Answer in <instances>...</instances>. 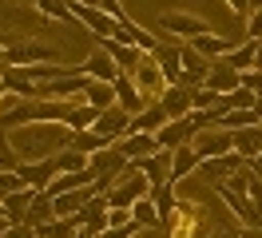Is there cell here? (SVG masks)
I'll return each mask as SVG.
<instances>
[{
	"mask_svg": "<svg viewBox=\"0 0 262 238\" xmlns=\"http://www.w3.org/2000/svg\"><path fill=\"white\" fill-rule=\"evenodd\" d=\"M8 226H12V222H8V214H4V219H0V238L8 234Z\"/></svg>",
	"mask_w": 262,
	"mask_h": 238,
	"instance_id": "48",
	"label": "cell"
},
{
	"mask_svg": "<svg viewBox=\"0 0 262 238\" xmlns=\"http://www.w3.org/2000/svg\"><path fill=\"white\" fill-rule=\"evenodd\" d=\"M72 4H88V8H99V0H72Z\"/></svg>",
	"mask_w": 262,
	"mask_h": 238,
	"instance_id": "52",
	"label": "cell"
},
{
	"mask_svg": "<svg viewBox=\"0 0 262 238\" xmlns=\"http://www.w3.org/2000/svg\"><path fill=\"white\" fill-rule=\"evenodd\" d=\"M76 238H99V234H92V230H83V226H80V234H76Z\"/></svg>",
	"mask_w": 262,
	"mask_h": 238,
	"instance_id": "53",
	"label": "cell"
},
{
	"mask_svg": "<svg viewBox=\"0 0 262 238\" xmlns=\"http://www.w3.org/2000/svg\"><path fill=\"white\" fill-rule=\"evenodd\" d=\"M4 52H8V48H4V44H0V63H4Z\"/></svg>",
	"mask_w": 262,
	"mask_h": 238,
	"instance_id": "55",
	"label": "cell"
},
{
	"mask_svg": "<svg viewBox=\"0 0 262 238\" xmlns=\"http://www.w3.org/2000/svg\"><path fill=\"white\" fill-rule=\"evenodd\" d=\"M56 175H60V163H56V159H44V163H20V179H24V187H32V190H48Z\"/></svg>",
	"mask_w": 262,
	"mask_h": 238,
	"instance_id": "14",
	"label": "cell"
},
{
	"mask_svg": "<svg viewBox=\"0 0 262 238\" xmlns=\"http://www.w3.org/2000/svg\"><path fill=\"white\" fill-rule=\"evenodd\" d=\"M131 119H135V115H131V111H123L119 103H115V107L99 111V123L92 127V131H99L103 139L119 143V139H127V135H131Z\"/></svg>",
	"mask_w": 262,
	"mask_h": 238,
	"instance_id": "8",
	"label": "cell"
},
{
	"mask_svg": "<svg viewBox=\"0 0 262 238\" xmlns=\"http://www.w3.org/2000/svg\"><path fill=\"white\" fill-rule=\"evenodd\" d=\"M131 219H135V226H139V230H155V226H163L159 210H155V203H151V194L131 206Z\"/></svg>",
	"mask_w": 262,
	"mask_h": 238,
	"instance_id": "33",
	"label": "cell"
},
{
	"mask_svg": "<svg viewBox=\"0 0 262 238\" xmlns=\"http://www.w3.org/2000/svg\"><path fill=\"white\" fill-rule=\"evenodd\" d=\"M36 63H60L56 48L28 40V44H16V48L4 52V68H36Z\"/></svg>",
	"mask_w": 262,
	"mask_h": 238,
	"instance_id": "5",
	"label": "cell"
},
{
	"mask_svg": "<svg viewBox=\"0 0 262 238\" xmlns=\"http://www.w3.org/2000/svg\"><path fill=\"white\" fill-rule=\"evenodd\" d=\"M250 171H254V175H262V155L254 159V163H250Z\"/></svg>",
	"mask_w": 262,
	"mask_h": 238,
	"instance_id": "49",
	"label": "cell"
},
{
	"mask_svg": "<svg viewBox=\"0 0 262 238\" xmlns=\"http://www.w3.org/2000/svg\"><path fill=\"white\" fill-rule=\"evenodd\" d=\"M151 60L159 63V72H163L167 83H179L183 79V56H179V44H159L151 52Z\"/></svg>",
	"mask_w": 262,
	"mask_h": 238,
	"instance_id": "18",
	"label": "cell"
},
{
	"mask_svg": "<svg viewBox=\"0 0 262 238\" xmlns=\"http://www.w3.org/2000/svg\"><path fill=\"white\" fill-rule=\"evenodd\" d=\"M191 147H195L199 159H227L234 151V135H230L227 127H203Z\"/></svg>",
	"mask_w": 262,
	"mask_h": 238,
	"instance_id": "4",
	"label": "cell"
},
{
	"mask_svg": "<svg viewBox=\"0 0 262 238\" xmlns=\"http://www.w3.org/2000/svg\"><path fill=\"white\" fill-rule=\"evenodd\" d=\"M99 48H103V52H107V56L115 60V68H119L123 76H131V72L139 68V60H143V52H139L135 44H119V40H99Z\"/></svg>",
	"mask_w": 262,
	"mask_h": 238,
	"instance_id": "17",
	"label": "cell"
},
{
	"mask_svg": "<svg viewBox=\"0 0 262 238\" xmlns=\"http://www.w3.org/2000/svg\"><path fill=\"white\" fill-rule=\"evenodd\" d=\"M151 203H155V210H159V219H163V226H167V219L179 210V199H175V183L151 187Z\"/></svg>",
	"mask_w": 262,
	"mask_h": 238,
	"instance_id": "30",
	"label": "cell"
},
{
	"mask_svg": "<svg viewBox=\"0 0 262 238\" xmlns=\"http://www.w3.org/2000/svg\"><path fill=\"white\" fill-rule=\"evenodd\" d=\"M4 238H36V226H28V222H12Z\"/></svg>",
	"mask_w": 262,
	"mask_h": 238,
	"instance_id": "44",
	"label": "cell"
},
{
	"mask_svg": "<svg viewBox=\"0 0 262 238\" xmlns=\"http://www.w3.org/2000/svg\"><path fill=\"white\" fill-rule=\"evenodd\" d=\"M16 190H24V179H20V171H4V175H0V203H4V199H12Z\"/></svg>",
	"mask_w": 262,
	"mask_h": 238,
	"instance_id": "40",
	"label": "cell"
},
{
	"mask_svg": "<svg viewBox=\"0 0 262 238\" xmlns=\"http://www.w3.org/2000/svg\"><path fill=\"white\" fill-rule=\"evenodd\" d=\"M135 167L147 175L151 187H163V183H171V151H159V155H151V159H139Z\"/></svg>",
	"mask_w": 262,
	"mask_h": 238,
	"instance_id": "22",
	"label": "cell"
},
{
	"mask_svg": "<svg viewBox=\"0 0 262 238\" xmlns=\"http://www.w3.org/2000/svg\"><path fill=\"white\" fill-rule=\"evenodd\" d=\"M0 219H4V203H0Z\"/></svg>",
	"mask_w": 262,
	"mask_h": 238,
	"instance_id": "56",
	"label": "cell"
},
{
	"mask_svg": "<svg viewBox=\"0 0 262 238\" xmlns=\"http://www.w3.org/2000/svg\"><path fill=\"white\" fill-rule=\"evenodd\" d=\"M112 40H119V44H135L139 52H143V56H151L155 48L163 44V40H159L155 32H143L139 24H135V20H131V16H127V20H119V28H115Z\"/></svg>",
	"mask_w": 262,
	"mask_h": 238,
	"instance_id": "10",
	"label": "cell"
},
{
	"mask_svg": "<svg viewBox=\"0 0 262 238\" xmlns=\"http://www.w3.org/2000/svg\"><path fill=\"white\" fill-rule=\"evenodd\" d=\"M115 103L123 111H131V115H139V111H147V99H143V92L135 88V79L123 76L119 72V79H115Z\"/></svg>",
	"mask_w": 262,
	"mask_h": 238,
	"instance_id": "19",
	"label": "cell"
},
{
	"mask_svg": "<svg viewBox=\"0 0 262 238\" xmlns=\"http://www.w3.org/2000/svg\"><path fill=\"white\" fill-rule=\"evenodd\" d=\"M203 83H207L214 95H230V92H238V88H243V72H234L227 60H214Z\"/></svg>",
	"mask_w": 262,
	"mask_h": 238,
	"instance_id": "12",
	"label": "cell"
},
{
	"mask_svg": "<svg viewBox=\"0 0 262 238\" xmlns=\"http://www.w3.org/2000/svg\"><path fill=\"white\" fill-rule=\"evenodd\" d=\"M68 8H72V20L88 24V28L96 32L99 40H112L115 28H119V20H112V16L103 12V8H88V4H72V0H68Z\"/></svg>",
	"mask_w": 262,
	"mask_h": 238,
	"instance_id": "7",
	"label": "cell"
},
{
	"mask_svg": "<svg viewBox=\"0 0 262 238\" xmlns=\"http://www.w3.org/2000/svg\"><path fill=\"white\" fill-rule=\"evenodd\" d=\"M214 238H238V230H219Z\"/></svg>",
	"mask_w": 262,
	"mask_h": 238,
	"instance_id": "50",
	"label": "cell"
},
{
	"mask_svg": "<svg viewBox=\"0 0 262 238\" xmlns=\"http://www.w3.org/2000/svg\"><path fill=\"white\" fill-rule=\"evenodd\" d=\"M107 210H112L107 194H96V199L76 214V222H80L83 230H92V234H103V230H107Z\"/></svg>",
	"mask_w": 262,
	"mask_h": 238,
	"instance_id": "15",
	"label": "cell"
},
{
	"mask_svg": "<svg viewBox=\"0 0 262 238\" xmlns=\"http://www.w3.org/2000/svg\"><path fill=\"white\" fill-rule=\"evenodd\" d=\"M68 147H72V151H83V155H99V151H107V147H115V143L103 139L99 131H76Z\"/></svg>",
	"mask_w": 262,
	"mask_h": 238,
	"instance_id": "27",
	"label": "cell"
},
{
	"mask_svg": "<svg viewBox=\"0 0 262 238\" xmlns=\"http://www.w3.org/2000/svg\"><path fill=\"white\" fill-rule=\"evenodd\" d=\"M83 103H92V107H99V111L115 107V83L92 79V83H88V92H83Z\"/></svg>",
	"mask_w": 262,
	"mask_h": 238,
	"instance_id": "29",
	"label": "cell"
},
{
	"mask_svg": "<svg viewBox=\"0 0 262 238\" xmlns=\"http://www.w3.org/2000/svg\"><path fill=\"white\" fill-rule=\"evenodd\" d=\"M99 8L112 16V20H127V12H123V4H119V0H99Z\"/></svg>",
	"mask_w": 262,
	"mask_h": 238,
	"instance_id": "46",
	"label": "cell"
},
{
	"mask_svg": "<svg viewBox=\"0 0 262 238\" xmlns=\"http://www.w3.org/2000/svg\"><path fill=\"white\" fill-rule=\"evenodd\" d=\"M223 103H227V111H254V103H258V95L250 92V88H238V92L223 95Z\"/></svg>",
	"mask_w": 262,
	"mask_h": 238,
	"instance_id": "36",
	"label": "cell"
},
{
	"mask_svg": "<svg viewBox=\"0 0 262 238\" xmlns=\"http://www.w3.org/2000/svg\"><path fill=\"white\" fill-rule=\"evenodd\" d=\"M246 194H250V199L262 206V175H250V187H246Z\"/></svg>",
	"mask_w": 262,
	"mask_h": 238,
	"instance_id": "47",
	"label": "cell"
},
{
	"mask_svg": "<svg viewBox=\"0 0 262 238\" xmlns=\"http://www.w3.org/2000/svg\"><path fill=\"white\" fill-rule=\"evenodd\" d=\"M191 99H195V115H203L207 107H219V99H223V95H214L211 88L203 83V88H195V92H191Z\"/></svg>",
	"mask_w": 262,
	"mask_h": 238,
	"instance_id": "39",
	"label": "cell"
},
{
	"mask_svg": "<svg viewBox=\"0 0 262 238\" xmlns=\"http://www.w3.org/2000/svg\"><path fill=\"white\" fill-rule=\"evenodd\" d=\"M227 63L234 72H254V63H258V40H243V44L227 56Z\"/></svg>",
	"mask_w": 262,
	"mask_h": 238,
	"instance_id": "28",
	"label": "cell"
},
{
	"mask_svg": "<svg viewBox=\"0 0 262 238\" xmlns=\"http://www.w3.org/2000/svg\"><path fill=\"white\" fill-rule=\"evenodd\" d=\"M8 143L20 155V163H44V159H56L72 143V127L68 123H24L8 131Z\"/></svg>",
	"mask_w": 262,
	"mask_h": 238,
	"instance_id": "1",
	"label": "cell"
},
{
	"mask_svg": "<svg viewBox=\"0 0 262 238\" xmlns=\"http://www.w3.org/2000/svg\"><path fill=\"white\" fill-rule=\"evenodd\" d=\"M195 135H199V119L187 115V119H171V123L159 131V143H163V151H179V147H191Z\"/></svg>",
	"mask_w": 262,
	"mask_h": 238,
	"instance_id": "9",
	"label": "cell"
},
{
	"mask_svg": "<svg viewBox=\"0 0 262 238\" xmlns=\"http://www.w3.org/2000/svg\"><path fill=\"white\" fill-rule=\"evenodd\" d=\"M56 219V199H52L48 190H36L32 206H28V214H24V222L28 226H40V222H52Z\"/></svg>",
	"mask_w": 262,
	"mask_h": 238,
	"instance_id": "26",
	"label": "cell"
},
{
	"mask_svg": "<svg viewBox=\"0 0 262 238\" xmlns=\"http://www.w3.org/2000/svg\"><path fill=\"white\" fill-rule=\"evenodd\" d=\"M80 234V222L76 219H52L36 226V238H76Z\"/></svg>",
	"mask_w": 262,
	"mask_h": 238,
	"instance_id": "32",
	"label": "cell"
},
{
	"mask_svg": "<svg viewBox=\"0 0 262 238\" xmlns=\"http://www.w3.org/2000/svg\"><path fill=\"white\" fill-rule=\"evenodd\" d=\"M32 199H36L32 187H24V190H16L12 199H4V214H8V222H24V214H28Z\"/></svg>",
	"mask_w": 262,
	"mask_h": 238,
	"instance_id": "34",
	"label": "cell"
},
{
	"mask_svg": "<svg viewBox=\"0 0 262 238\" xmlns=\"http://www.w3.org/2000/svg\"><path fill=\"white\" fill-rule=\"evenodd\" d=\"M243 88H250L254 95H262V72L254 68V72H243Z\"/></svg>",
	"mask_w": 262,
	"mask_h": 238,
	"instance_id": "45",
	"label": "cell"
},
{
	"mask_svg": "<svg viewBox=\"0 0 262 238\" xmlns=\"http://www.w3.org/2000/svg\"><path fill=\"white\" fill-rule=\"evenodd\" d=\"M254 68H258V72H262V40H258V63H254Z\"/></svg>",
	"mask_w": 262,
	"mask_h": 238,
	"instance_id": "54",
	"label": "cell"
},
{
	"mask_svg": "<svg viewBox=\"0 0 262 238\" xmlns=\"http://www.w3.org/2000/svg\"><path fill=\"white\" fill-rule=\"evenodd\" d=\"M135 234H143V230H139L135 222H127V226H107L99 238H135Z\"/></svg>",
	"mask_w": 262,
	"mask_h": 238,
	"instance_id": "43",
	"label": "cell"
},
{
	"mask_svg": "<svg viewBox=\"0 0 262 238\" xmlns=\"http://www.w3.org/2000/svg\"><path fill=\"white\" fill-rule=\"evenodd\" d=\"M40 12L48 16V20H72V8H68V0H32Z\"/></svg>",
	"mask_w": 262,
	"mask_h": 238,
	"instance_id": "37",
	"label": "cell"
},
{
	"mask_svg": "<svg viewBox=\"0 0 262 238\" xmlns=\"http://www.w3.org/2000/svg\"><path fill=\"white\" fill-rule=\"evenodd\" d=\"M131 79H135V88L143 92V99H147V103H151V99L159 103V95L171 88V83L163 79V72H159V63L151 60V56H143V60H139V68L131 72Z\"/></svg>",
	"mask_w": 262,
	"mask_h": 238,
	"instance_id": "6",
	"label": "cell"
},
{
	"mask_svg": "<svg viewBox=\"0 0 262 238\" xmlns=\"http://www.w3.org/2000/svg\"><path fill=\"white\" fill-rule=\"evenodd\" d=\"M80 72H83V76H92V79H103V83H115V79H119V68H115V60L103 52V48L88 52V60L80 63Z\"/></svg>",
	"mask_w": 262,
	"mask_h": 238,
	"instance_id": "16",
	"label": "cell"
},
{
	"mask_svg": "<svg viewBox=\"0 0 262 238\" xmlns=\"http://www.w3.org/2000/svg\"><path fill=\"white\" fill-rule=\"evenodd\" d=\"M167 238H199L203 234V226H207V214H203V206L199 203H179V210L167 219Z\"/></svg>",
	"mask_w": 262,
	"mask_h": 238,
	"instance_id": "3",
	"label": "cell"
},
{
	"mask_svg": "<svg viewBox=\"0 0 262 238\" xmlns=\"http://www.w3.org/2000/svg\"><path fill=\"white\" fill-rule=\"evenodd\" d=\"M115 147H119V151H123L131 163H139V159H151V155H159V151H163L159 135H143V131H131L127 139H119Z\"/></svg>",
	"mask_w": 262,
	"mask_h": 238,
	"instance_id": "13",
	"label": "cell"
},
{
	"mask_svg": "<svg viewBox=\"0 0 262 238\" xmlns=\"http://www.w3.org/2000/svg\"><path fill=\"white\" fill-rule=\"evenodd\" d=\"M4 99H8V83L0 79V103H4Z\"/></svg>",
	"mask_w": 262,
	"mask_h": 238,
	"instance_id": "51",
	"label": "cell"
},
{
	"mask_svg": "<svg viewBox=\"0 0 262 238\" xmlns=\"http://www.w3.org/2000/svg\"><path fill=\"white\" fill-rule=\"evenodd\" d=\"M223 4H227L230 12L238 16V24H246V16H250L254 8H258V0H223Z\"/></svg>",
	"mask_w": 262,
	"mask_h": 238,
	"instance_id": "42",
	"label": "cell"
},
{
	"mask_svg": "<svg viewBox=\"0 0 262 238\" xmlns=\"http://www.w3.org/2000/svg\"><path fill=\"white\" fill-rule=\"evenodd\" d=\"M199 163H203V159L195 155V147H179V151H171V183L191 179V175L199 171Z\"/></svg>",
	"mask_w": 262,
	"mask_h": 238,
	"instance_id": "24",
	"label": "cell"
},
{
	"mask_svg": "<svg viewBox=\"0 0 262 238\" xmlns=\"http://www.w3.org/2000/svg\"><path fill=\"white\" fill-rule=\"evenodd\" d=\"M4 171H20V155L12 151V143H8V131H0V175Z\"/></svg>",
	"mask_w": 262,
	"mask_h": 238,
	"instance_id": "38",
	"label": "cell"
},
{
	"mask_svg": "<svg viewBox=\"0 0 262 238\" xmlns=\"http://www.w3.org/2000/svg\"><path fill=\"white\" fill-rule=\"evenodd\" d=\"M83 187H96V171H64L52 179L48 194L52 199H60V194H68V190H83Z\"/></svg>",
	"mask_w": 262,
	"mask_h": 238,
	"instance_id": "21",
	"label": "cell"
},
{
	"mask_svg": "<svg viewBox=\"0 0 262 238\" xmlns=\"http://www.w3.org/2000/svg\"><path fill=\"white\" fill-rule=\"evenodd\" d=\"M96 123H99V107H92V103L76 99V107H72V115H68V127H72V135H76V131H92Z\"/></svg>",
	"mask_w": 262,
	"mask_h": 238,
	"instance_id": "31",
	"label": "cell"
},
{
	"mask_svg": "<svg viewBox=\"0 0 262 238\" xmlns=\"http://www.w3.org/2000/svg\"><path fill=\"white\" fill-rule=\"evenodd\" d=\"M159 32L175 36V44H191L199 36H207L211 24H207L203 16H195V12H163L159 16Z\"/></svg>",
	"mask_w": 262,
	"mask_h": 238,
	"instance_id": "2",
	"label": "cell"
},
{
	"mask_svg": "<svg viewBox=\"0 0 262 238\" xmlns=\"http://www.w3.org/2000/svg\"><path fill=\"white\" fill-rule=\"evenodd\" d=\"M159 107L167 111V119H187V115H195V99H191V88H183V83H171V88L159 95Z\"/></svg>",
	"mask_w": 262,
	"mask_h": 238,
	"instance_id": "11",
	"label": "cell"
},
{
	"mask_svg": "<svg viewBox=\"0 0 262 238\" xmlns=\"http://www.w3.org/2000/svg\"><path fill=\"white\" fill-rule=\"evenodd\" d=\"M243 32H246V40H262V0H258V8H254V12L246 16Z\"/></svg>",
	"mask_w": 262,
	"mask_h": 238,
	"instance_id": "41",
	"label": "cell"
},
{
	"mask_svg": "<svg viewBox=\"0 0 262 238\" xmlns=\"http://www.w3.org/2000/svg\"><path fill=\"white\" fill-rule=\"evenodd\" d=\"M167 123H171V119H167V111L159 107V103H155V107L139 111V115L131 119V131H143V135H159V131H163Z\"/></svg>",
	"mask_w": 262,
	"mask_h": 238,
	"instance_id": "25",
	"label": "cell"
},
{
	"mask_svg": "<svg viewBox=\"0 0 262 238\" xmlns=\"http://www.w3.org/2000/svg\"><path fill=\"white\" fill-rule=\"evenodd\" d=\"M234 135V155L246 159V163H254L262 155V123L254 127H243V131H230Z\"/></svg>",
	"mask_w": 262,
	"mask_h": 238,
	"instance_id": "20",
	"label": "cell"
},
{
	"mask_svg": "<svg viewBox=\"0 0 262 238\" xmlns=\"http://www.w3.org/2000/svg\"><path fill=\"white\" fill-rule=\"evenodd\" d=\"M191 48H199L207 60H227L230 52H234V40H227V36H214V32H207V36H199V40H191Z\"/></svg>",
	"mask_w": 262,
	"mask_h": 238,
	"instance_id": "23",
	"label": "cell"
},
{
	"mask_svg": "<svg viewBox=\"0 0 262 238\" xmlns=\"http://www.w3.org/2000/svg\"><path fill=\"white\" fill-rule=\"evenodd\" d=\"M56 163H60V175H64V171H92V155L72 151V147H64V151L56 155Z\"/></svg>",
	"mask_w": 262,
	"mask_h": 238,
	"instance_id": "35",
	"label": "cell"
}]
</instances>
